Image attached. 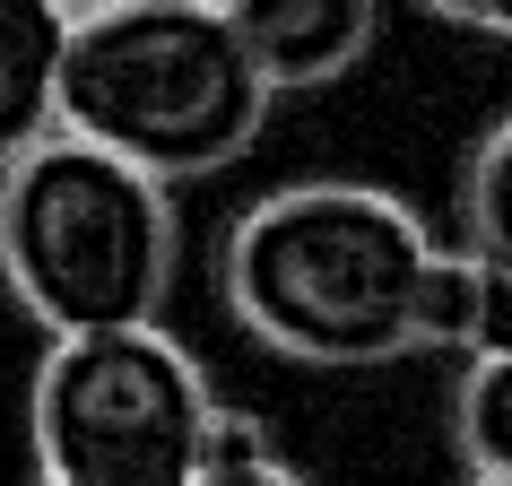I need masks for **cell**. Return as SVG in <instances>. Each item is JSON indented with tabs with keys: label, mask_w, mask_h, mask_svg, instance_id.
Here are the masks:
<instances>
[{
	"label": "cell",
	"mask_w": 512,
	"mask_h": 486,
	"mask_svg": "<svg viewBox=\"0 0 512 486\" xmlns=\"http://www.w3.org/2000/svg\"><path fill=\"white\" fill-rule=\"evenodd\" d=\"M443 243L400 191L304 174L261 191L217 243V296L243 339L322 374L391 365L417 348V304Z\"/></svg>",
	"instance_id": "6da1fadb"
},
{
	"label": "cell",
	"mask_w": 512,
	"mask_h": 486,
	"mask_svg": "<svg viewBox=\"0 0 512 486\" xmlns=\"http://www.w3.org/2000/svg\"><path fill=\"white\" fill-rule=\"evenodd\" d=\"M270 105L217 0H122L79 18L61 53V139H87L165 191L252 157Z\"/></svg>",
	"instance_id": "7a4b0ae2"
},
{
	"label": "cell",
	"mask_w": 512,
	"mask_h": 486,
	"mask_svg": "<svg viewBox=\"0 0 512 486\" xmlns=\"http://www.w3.org/2000/svg\"><path fill=\"white\" fill-rule=\"evenodd\" d=\"M174 270L183 217L139 165L61 131L0 165V287L44 339L148 330L174 296Z\"/></svg>",
	"instance_id": "3957f363"
},
{
	"label": "cell",
	"mask_w": 512,
	"mask_h": 486,
	"mask_svg": "<svg viewBox=\"0 0 512 486\" xmlns=\"http://www.w3.org/2000/svg\"><path fill=\"white\" fill-rule=\"evenodd\" d=\"M217 391L165 322L105 339H44L27 382L35 486H200Z\"/></svg>",
	"instance_id": "277c9868"
},
{
	"label": "cell",
	"mask_w": 512,
	"mask_h": 486,
	"mask_svg": "<svg viewBox=\"0 0 512 486\" xmlns=\"http://www.w3.org/2000/svg\"><path fill=\"white\" fill-rule=\"evenodd\" d=\"M270 96L348 79L382 44V0H217Z\"/></svg>",
	"instance_id": "5b68a950"
},
{
	"label": "cell",
	"mask_w": 512,
	"mask_h": 486,
	"mask_svg": "<svg viewBox=\"0 0 512 486\" xmlns=\"http://www.w3.org/2000/svg\"><path fill=\"white\" fill-rule=\"evenodd\" d=\"M61 53L70 18L53 0H0V165L61 131Z\"/></svg>",
	"instance_id": "8992f818"
},
{
	"label": "cell",
	"mask_w": 512,
	"mask_h": 486,
	"mask_svg": "<svg viewBox=\"0 0 512 486\" xmlns=\"http://www.w3.org/2000/svg\"><path fill=\"white\" fill-rule=\"evenodd\" d=\"M452 252L478 270H512V113L486 122L478 148L460 157V191H452Z\"/></svg>",
	"instance_id": "52a82bcc"
},
{
	"label": "cell",
	"mask_w": 512,
	"mask_h": 486,
	"mask_svg": "<svg viewBox=\"0 0 512 486\" xmlns=\"http://www.w3.org/2000/svg\"><path fill=\"white\" fill-rule=\"evenodd\" d=\"M452 452L469 478H512V356H469L452 382Z\"/></svg>",
	"instance_id": "ba28073f"
},
{
	"label": "cell",
	"mask_w": 512,
	"mask_h": 486,
	"mask_svg": "<svg viewBox=\"0 0 512 486\" xmlns=\"http://www.w3.org/2000/svg\"><path fill=\"white\" fill-rule=\"evenodd\" d=\"M469 356H512V270H478V330Z\"/></svg>",
	"instance_id": "9c48e42d"
},
{
	"label": "cell",
	"mask_w": 512,
	"mask_h": 486,
	"mask_svg": "<svg viewBox=\"0 0 512 486\" xmlns=\"http://www.w3.org/2000/svg\"><path fill=\"white\" fill-rule=\"evenodd\" d=\"M417 9H434V18H452V27H469V35L512 44V0H417Z\"/></svg>",
	"instance_id": "30bf717a"
},
{
	"label": "cell",
	"mask_w": 512,
	"mask_h": 486,
	"mask_svg": "<svg viewBox=\"0 0 512 486\" xmlns=\"http://www.w3.org/2000/svg\"><path fill=\"white\" fill-rule=\"evenodd\" d=\"M200 486H304V478L278 452H252V460H209V478H200Z\"/></svg>",
	"instance_id": "8fae6325"
},
{
	"label": "cell",
	"mask_w": 512,
	"mask_h": 486,
	"mask_svg": "<svg viewBox=\"0 0 512 486\" xmlns=\"http://www.w3.org/2000/svg\"><path fill=\"white\" fill-rule=\"evenodd\" d=\"M61 18H70V27H79V18H105V9H122V0H53Z\"/></svg>",
	"instance_id": "7c38bea8"
},
{
	"label": "cell",
	"mask_w": 512,
	"mask_h": 486,
	"mask_svg": "<svg viewBox=\"0 0 512 486\" xmlns=\"http://www.w3.org/2000/svg\"><path fill=\"white\" fill-rule=\"evenodd\" d=\"M460 486H512V478H460Z\"/></svg>",
	"instance_id": "4fadbf2b"
}]
</instances>
